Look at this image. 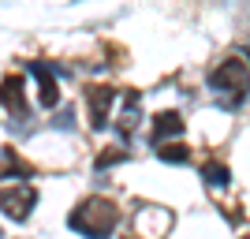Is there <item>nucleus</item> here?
Listing matches in <instances>:
<instances>
[{"instance_id": "1a4fd4ad", "label": "nucleus", "mask_w": 250, "mask_h": 239, "mask_svg": "<svg viewBox=\"0 0 250 239\" xmlns=\"http://www.w3.org/2000/svg\"><path fill=\"white\" fill-rule=\"evenodd\" d=\"M157 157L168 161V165H187L190 150H187V146H176V142H165V146H157Z\"/></svg>"}, {"instance_id": "f257e3e1", "label": "nucleus", "mask_w": 250, "mask_h": 239, "mask_svg": "<svg viewBox=\"0 0 250 239\" xmlns=\"http://www.w3.org/2000/svg\"><path fill=\"white\" fill-rule=\"evenodd\" d=\"M67 224H71L79 236H86V239H108L116 232V224H120V206H116L112 198L90 195V198H83V202L71 209Z\"/></svg>"}, {"instance_id": "6e6552de", "label": "nucleus", "mask_w": 250, "mask_h": 239, "mask_svg": "<svg viewBox=\"0 0 250 239\" xmlns=\"http://www.w3.org/2000/svg\"><path fill=\"white\" fill-rule=\"evenodd\" d=\"M202 179H206L209 187H228V183H231V172H228V165H224L220 157H209L206 165H202Z\"/></svg>"}, {"instance_id": "20e7f679", "label": "nucleus", "mask_w": 250, "mask_h": 239, "mask_svg": "<svg viewBox=\"0 0 250 239\" xmlns=\"http://www.w3.org/2000/svg\"><path fill=\"white\" fill-rule=\"evenodd\" d=\"M112 105H116V90L112 86H86V109H90V127H97L101 131L104 124H108V112H112Z\"/></svg>"}, {"instance_id": "f03ea898", "label": "nucleus", "mask_w": 250, "mask_h": 239, "mask_svg": "<svg viewBox=\"0 0 250 239\" xmlns=\"http://www.w3.org/2000/svg\"><path fill=\"white\" fill-rule=\"evenodd\" d=\"M209 83H213V90H224V94H231L235 101H243V94L250 90V67L239 60V56H228L224 64L213 67Z\"/></svg>"}, {"instance_id": "7ed1b4c3", "label": "nucleus", "mask_w": 250, "mask_h": 239, "mask_svg": "<svg viewBox=\"0 0 250 239\" xmlns=\"http://www.w3.org/2000/svg\"><path fill=\"white\" fill-rule=\"evenodd\" d=\"M38 206V191L30 183H15V187H0V209L11 220H26L30 209Z\"/></svg>"}, {"instance_id": "9d476101", "label": "nucleus", "mask_w": 250, "mask_h": 239, "mask_svg": "<svg viewBox=\"0 0 250 239\" xmlns=\"http://www.w3.org/2000/svg\"><path fill=\"white\" fill-rule=\"evenodd\" d=\"M120 161H127V153H124V150H120V146H108V150H101V153H97V168L120 165Z\"/></svg>"}, {"instance_id": "0eeeda50", "label": "nucleus", "mask_w": 250, "mask_h": 239, "mask_svg": "<svg viewBox=\"0 0 250 239\" xmlns=\"http://www.w3.org/2000/svg\"><path fill=\"white\" fill-rule=\"evenodd\" d=\"M0 105H8L11 116H26V97H22V75H8L0 83Z\"/></svg>"}, {"instance_id": "39448f33", "label": "nucleus", "mask_w": 250, "mask_h": 239, "mask_svg": "<svg viewBox=\"0 0 250 239\" xmlns=\"http://www.w3.org/2000/svg\"><path fill=\"white\" fill-rule=\"evenodd\" d=\"M30 75L38 79V101H42V109H56V105H60V86H56V75H52L45 64H30Z\"/></svg>"}, {"instance_id": "9b49d317", "label": "nucleus", "mask_w": 250, "mask_h": 239, "mask_svg": "<svg viewBox=\"0 0 250 239\" xmlns=\"http://www.w3.org/2000/svg\"><path fill=\"white\" fill-rule=\"evenodd\" d=\"M243 239H250V236H243Z\"/></svg>"}, {"instance_id": "423d86ee", "label": "nucleus", "mask_w": 250, "mask_h": 239, "mask_svg": "<svg viewBox=\"0 0 250 239\" xmlns=\"http://www.w3.org/2000/svg\"><path fill=\"white\" fill-rule=\"evenodd\" d=\"M176 135H183V116H179L176 109L157 112V116H153V131H149L153 146H165V138H176Z\"/></svg>"}]
</instances>
